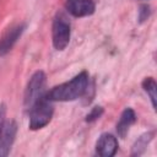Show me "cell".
Segmentation results:
<instances>
[{
	"mask_svg": "<svg viewBox=\"0 0 157 157\" xmlns=\"http://www.w3.org/2000/svg\"><path fill=\"white\" fill-rule=\"evenodd\" d=\"M53 104L47 96L40 97L29 109V129L37 130L45 126L53 117Z\"/></svg>",
	"mask_w": 157,
	"mask_h": 157,
	"instance_id": "cell-2",
	"label": "cell"
},
{
	"mask_svg": "<svg viewBox=\"0 0 157 157\" xmlns=\"http://www.w3.org/2000/svg\"><path fill=\"white\" fill-rule=\"evenodd\" d=\"M65 7L75 17H83L93 13L94 4L92 0H66Z\"/></svg>",
	"mask_w": 157,
	"mask_h": 157,
	"instance_id": "cell-6",
	"label": "cell"
},
{
	"mask_svg": "<svg viewBox=\"0 0 157 157\" xmlns=\"http://www.w3.org/2000/svg\"><path fill=\"white\" fill-rule=\"evenodd\" d=\"M136 120V115H135V112L131 109V108H126L121 115H120V119L117 124V132L120 137H125V135L128 134L130 126L135 123Z\"/></svg>",
	"mask_w": 157,
	"mask_h": 157,
	"instance_id": "cell-9",
	"label": "cell"
},
{
	"mask_svg": "<svg viewBox=\"0 0 157 157\" xmlns=\"http://www.w3.org/2000/svg\"><path fill=\"white\" fill-rule=\"evenodd\" d=\"M102 114H103V108H102V107H94V108H92V110L86 115V121H88V123L94 121V120H97Z\"/></svg>",
	"mask_w": 157,
	"mask_h": 157,
	"instance_id": "cell-12",
	"label": "cell"
},
{
	"mask_svg": "<svg viewBox=\"0 0 157 157\" xmlns=\"http://www.w3.org/2000/svg\"><path fill=\"white\" fill-rule=\"evenodd\" d=\"M45 87V75L43 71H37L29 78L26 92H25V107L29 110L31 107L44 96Z\"/></svg>",
	"mask_w": 157,
	"mask_h": 157,
	"instance_id": "cell-4",
	"label": "cell"
},
{
	"mask_svg": "<svg viewBox=\"0 0 157 157\" xmlns=\"http://www.w3.org/2000/svg\"><path fill=\"white\" fill-rule=\"evenodd\" d=\"M53 44L58 50H63L66 48L70 40V21L64 12H58L53 21L52 28Z\"/></svg>",
	"mask_w": 157,
	"mask_h": 157,
	"instance_id": "cell-3",
	"label": "cell"
},
{
	"mask_svg": "<svg viewBox=\"0 0 157 157\" xmlns=\"http://www.w3.org/2000/svg\"><path fill=\"white\" fill-rule=\"evenodd\" d=\"M151 134H145V135H142L137 141H136V144L134 145V147H132V155H140L144 150H145V147L147 146V144H148V141L151 140Z\"/></svg>",
	"mask_w": 157,
	"mask_h": 157,
	"instance_id": "cell-11",
	"label": "cell"
},
{
	"mask_svg": "<svg viewBox=\"0 0 157 157\" xmlns=\"http://www.w3.org/2000/svg\"><path fill=\"white\" fill-rule=\"evenodd\" d=\"M25 31V25H17L7 29L4 36L0 38V55H5L11 50L16 40L21 37L22 32Z\"/></svg>",
	"mask_w": 157,
	"mask_h": 157,
	"instance_id": "cell-8",
	"label": "cell"
},
{
	"mask_svg": "<svg viewBox=\"0 0 157 157\" xmlns=\"http://www.w3.org/2000/svg\"><path fill=\"white\" fill-rule=\"evenodd\" d=\"M142 87L146 91V93L148 94L151 102H152V107L156 108V98H157V85L156 81L152 77H146L142 82Z\"/></svg>",
	"mask_w": 157,
	"mask_h": 157,
	"instance_id": "cell-10",
	"label": "cell"
},
{
	"mask_svg": "<svg viewBox=\"0 0 157 157\" xmlns=\"http://www.w3.org/2000/svg\"><path fill=\"white\" fill-rule=\"evenodd\" d=\"M5 113H6L5 105L0 104V134H1V130H2V126H4V123H5Z\"/></svg>",
	"mask_w": 157,
	"mask_h": 157,
	"instance_id": "cell-14",
	"label": "cell"
},
{
	"mask_svg": "<svg viewBox=\"0 0 157 157\" xmlns=\"http://www.w3.org/2000/svg\"><path fill=\"white\" fill-rule=\"evenodd\" d=\"M16 131H17V125L13 120L4 123V126L0 134V157L7 156L12 146V142L15 140Z\"/></svg>",
	"mask_w": 157,
	"mask_h": 157,
	"instance_id": "cell-5",
	"label": "cell"
},
{
	"mask_svg": "<svg viewBox=\"0 0 157 157\" xmlns=\"http://www.w3.org/2000/svg\"><path fill=\"white\" fill-rule=\"evenodd\" d=\"M150 16V7L147 5H141L140 10H139V20L140 22H144L145 20H147Z\"/></svg>",
	"mask_w": 157,
	"mask_h": 157,
	"instance_id": "cell-13",
	"label": "cell"
},
{
	"mask_svg": "<svg viewBox=\"0 0 157 157\" xmlns=\"http://www.w3.org/2000/svg\"><path fill=\"white\" fill-rule=\"evenodd\" d=\"M87 86H88V74L86 71H82L78 75H76L72 80L53 87L47 93V98L50 99L52 102L53 101H60V102L75 101L86 92Z\"/></svg>",
	"mask_w": 157,
	"mask_h": 157,
	"instance_id": "cell-1",
	"label": "cell"
},
{
	"mask_svg": "<svg viewBox=\"0 0 157 157\" xmlns=\"http://www.w3.org/2000/svg\"><path fill=\"white\" fill-rule=\"evenodd\" d=\"M118 150V141L112 134H102L96 144V151L102 157H112Z\"/></svg>",
	"mask_w": 157,
	"mask_h": 157,
	"instance_id": "cell-7",
	"label": "cell"
}]
</instances>
